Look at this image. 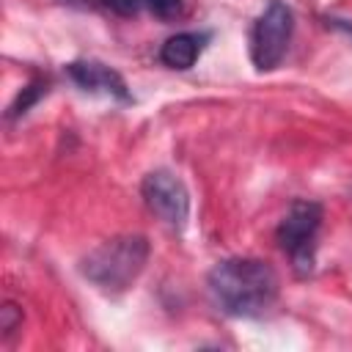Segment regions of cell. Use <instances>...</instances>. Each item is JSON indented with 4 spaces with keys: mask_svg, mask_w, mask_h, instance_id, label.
<instances>
[{
    "mask_svg": "<svg viewBox=\"0 0 352 352\" xmlns=\"http://www.w3.org/2000/svg\"><path fill=\"white\" fill-rule=\"evenodd\" d=\"M140 192H143L146 206L165 226H170L176 231H182L187 226V220H190V190L173 170L157 168V170L146 173L143 184H140Z\"/></svg>",
    "mask_w": 352,
    "mask_h": 352,
    "instance_id": "5",
    "label": "cell"
},
{
    "mask_svg": "<svg viewBox=\"0 0 352 352\" xmlns=\"http://www.w3.org/2000/svg\"><path fill=\"white\" fill-rule=\"evenodd\" d=\"M19 324H22V311H19L16 305L6 302V305L0 308V330H3V336H11Z\"/></svg>",
    "mask_w": 352,
    "mask_h": 352,
    "instance_id": "10",
    "label": "cell"
},
{
    "mask_svg": "<svg viewBox=\"0 0 352 352\" xmlns=\"http://www.w3.org/2000/svg\"><path fill=\"white\" fill-rule=\"evenodd\" d=\"M47 88L41 85V82H33V85H28V88H22L19 91V96L14 99V104H11V110H8V116L11 118H16V116H25L38 99H41V94H44Z\"/></svg>",
    "mask_w": 352,
    "mask_h": 352,
    "instance_id": "8",
    "label": "cell"
},
{
    "mask_svg": "<svg viewBox=\"0 0 352 352\" xmlns=\"http://www.w3.org/2000/svg\"><path fill=\"white\" fill-rule=\"evenodd\" d=\"M66 72L88 94H104V96L118 99V102H132V94H129L124 77L116 69H110L107 63H99V60H72V63H66Z\"/></svg>",
    "mask_w": 352,
    "mask_h": 352,
    "instance_id": "6",
    "label": "cell"
},
{
    "mask_svg": "<svg viewBox=\"0 0 352 352\" xmlns=\"http://www.w3.org/2000/svg\"><path fill=\"white\" fill-rule=\"evenodd\" d=\"M294 30V14L283 0H270L250 30V60L258 72L280 66Z\"/></svg>",
    "mask_w": 352,
    "mask_h": 352,
    "instance_id": "4",
    "label": "cell"
},
{
    "mask_svg": "<svg viewBox=\"0 0 352 352\" xmlns=\"http://www.w3.org/2000/svg\"><path fill=\"white\" fill-rule=\"evenodd\" d=\"M143 6L157 16V19H176L184 8V0H143Z\"/></svg>",
    "mask_w": 352,
    "mask_h": 352,
    "instance_id": "9",
    "label": "cell"
},
{
    "mask_svg": "<svg viewBox=\"0 0 352 352\" xmlns=\"http://www.w3.org/2000/svg\"><path fill=\"white\" fill-rule=\"evenodd\" d=\"M214 305L228 316H261L267 314L280 292L278 272L261 258H223L209 270L206 278Z\"/></svg>",
    "mask_w": 352,
    "mask_h": 352,
    "instance_id": "1",
    "label": "cell"
},
{
    "mask_svg": "<svg viewBox=\"0 0 352 352\" xmlns=\"http://www.w3.org/2000/svg\"><path fill=\"white\" fill-rule=\"evenodd\" d=\"M206 41H209V33H195V30L176 33V36H170V38L162 44L160 60H162L168 69L184 72V69H190V66L198 60V55L204 52Z\"/></svg>",
    "mask_w": 352,
    "mask_h": 352,
    "instance_id": "7",
    "label": "cell"
},
{
    "mask_svg": "<svg viewBox=\"0 0 352 352\" xmlns=\"http://www.w3.org/2000/svg\"><path fill=\"white\" fill-rule=\"evenodd\" d=\"M322 226V206L316 201H294L275 228L280 250L292 258L297 275H308L316 261V234Z\"/></svg>",
    "mask_w": 352,
    "mask_h": 352,
    "instance_id": "3",
    "label": "cell"
},
{
    "mask_svg": "<svg viewBox=\"0 0 352 352\" xmlns=\"http://www.w3.org/2000/svg\"><path fill=\"white\" fill-rule=\"evenodd\" d=\"M110 11H116V14H121V16H132V14H138V8H140V3L143 0H102Z\"/></svg>",
    "mask_w": 352,
    "mask_h": 352,
    "instance_id": "11",
    "label": "cell"
},
{
    "mask_svg": "<svg viewBox=\"0 0 352 352\" xmlns=\"http://www.w3.org/2000/svg\"><path fill=\"white\" fill-rule=\"evenodd\" d=\"M148 239L140 234H118L104 239L80 258V275L104 294L126 292L148 261Z\"/></svg>",
    "mask_w": 352,
    "mask_h": 352,
    "instance_id": "2",
    "label": "cell"
}]
</instances>
